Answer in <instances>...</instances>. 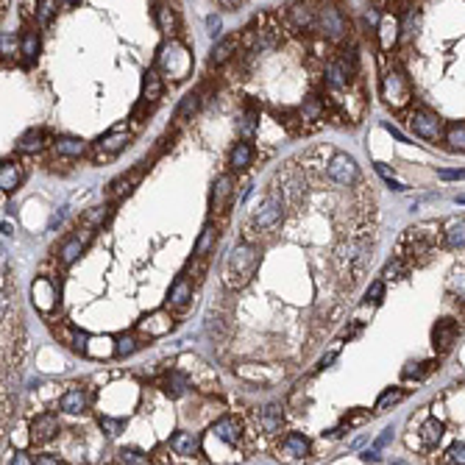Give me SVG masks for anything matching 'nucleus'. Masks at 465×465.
Wrapping results in <instances>:
<instances>
[{"mask_svg": "<svg viewBox=\"0 0 465 465\" xmlns=\"http://www.w3.org/2000/svg\"><path fill=\"white\" fill-rule=\"evenodd\" d=\"M9 465H34V457H28L26 451H17V454L9 459Z\"/></svg>", "mask_w": 465, "mask_h": 465, "instance_id": "nucleus-48", "label": "nucleus"}, {"mask_svg": "<svg viewBox=\"0 0 465 465\" xmlns=\"http://www.w3.org/2000/svg\"><path fill=\"white\" fill-rule=\"evenodd\" d=\"M462 235H465L462 217H454V220H451V228H448L446 235L440 237V246H448V248H454V251H457V248H462V243H465V237H462Z\"/></svg>", "mask_w": 465, "mask_h": 465, "instance_id": "nucleus-33", "label": "nucleus"}, {"mask_svg": "<svg viewBox=\"0 0 465 465\" xmlns=\"http://www.w3.org/2000/svg\"><path fill=\"white\" fill-rule=\"evenodd\" d=\"M407 126L412 128L415 137H421V140H426V142H437V140L443 137V131H446L443 117H440L437 112L426 109V106H418L415 112H409Z\"/></svg>", "mask_w": 465, "mask_h": 465, "instance_id": "nucleus-10", "label": "nucleus"}, {"mask_svg": "<svg viewBox=\"0 0 465 465\" xmlns=\"http://www.w3.org/2000/svg\"><path fill=\"white\" fill-rule=\"evenodd\" d=\"M153 17H156L159 31H162L167 40H176V37H178V12H176L170 3H159Z\"/></svg>", "mask_w": 465, "mask_h": 465, "instance_id": "nucleus-20", "label": "nucleus"}, {"mask_svg": "<svg viewBox=\"0 0 465 465\" xmlns=\"http://www.w3.org/2000/svg\"><path fill=\"white\" fill-rule=\"evenodd\" d=\"M198 106H201V95H198V92H189V95L181 101V106H178V123L189 120V117L198 112Z\"/></svg>", "mask_w": 465, "mask_h": 465, "instance_id": "nucleus-41", "label": "nucleus"}, {"mask_svg": "<svg viewBox=\"0 0 465 465\" xmlns=\"http://www.w3.org/2000/svg\"><path fill=\"white\" fill-rule=\"evenodd\" d=\"M140 178H142V170H140V167H137V170H131L128 176L115 178V181L109 184V195H126V192H131V187H134Z\"/></svg>", "mask_w": 465, "mask_h": 465, "instance_id": "nucleus-34", "label": "nucleus"}, {"mask_svg": "<svg viewBox=\"0 0 465 465\" xmlns=\"http://www.w3.org/2000/svg\"><path fill=\"white\" fill-rule=\"evenodd\" d=\"M117 457H120L123 465H151V457L145 451H140V448H123Z\"/></svg>", "mask_w": 465, "mask_h": 465, "instance_id": "nucleus-44", "label": "nucleus"}, {"mask_svg": "<svg viewBox=\"0 0 465 465\" xmlns=\"http://www.w3.org/2000/svg\"><path fill=\"white\" fill-rule=\"evenodd\" d=\"M457 323L454 321H440L437 326H434V332H432V340H434V351H440V354H446V351H451V346H454V340H457Z\"/></svg>", "mask_w": 465, "mask_h": 465, "instance_id": "nucleus-22", "label": "nucleus"}, {"mask_svg": "<svg viewBox=\"0 0 465 465\" xmlns=\"http://www.w3.org/2000/svg\"><path fill=\"white\" fill-rule=\"evenodd\" d=\"M407 273H409V268H407L401 260L393 257V262H387L384 271H382V282H398V279H404Z\"/></svg>", "mask_w": 465, "mask_h": 465, "instance_id": "nucleus-39", "label": "nucleus"}, {"mask_svg": "<svg viewBox=\"0 0 465 465\" xmlns=\"http://www.w3.org/2000/svg\"><path fill=\"white\" fill-rule=\"evenodd\" d=\"M87 151V142L78 140V137H59L53 140V153L56 156H65V159H76Z\"/></svg>", "mask_w": 465, "mask_h": 465, "instance_id": "nucleus-29", "label": "nucleus"}, {"mask_svg": "<svg viewBox=\"0 0 465 465\" xmlns=\"http://www.w3.org/2000/svg\"><path fill=\"white\" fill-rule=\"evenodd\" d=\"M162 92H164V84H162V76L156 73V67L145 70V76H142V101L145 103H156L162 98Z\"/></svg>", "mask_w": 465, "mask_h": 465, "instance_id": "nucleus-26", "label": "nucleus"}, {"mask_svg": "<svg viewBox=\"0 0 465 465\" xmlns=\"http://www.w3.org/2000/svg\"><path fill=\"white\" fill-rule=\"evenodd\" d=\"M310 451H312V446H310V437H304V434H298V432L287 434L285 440H279V443L273 446V454H276V459H279V462H285V465L304 462V459L310 457Z\"/></svg>", "mask_w": 465, "mask_h": 465, "instance_id": "nucleus-11", "label": "nucleus"}, {"mask_svg": "<svg viewBox=\"0 0 465 465\" xmlns=\"http://www.w3.org/2000/svg\"><path fill=\"white\" fill-rule=\"evenodd\" d=\"M217 237H220V223H206L198 243H195V248H192V260L209 257L214 251V246H217Z\"/></svg>", "mask_w": 465, "mask_h": 465, "instance_id": "nucleus-21", "label": "nucleus"}, {"mask_svg": "<svg viewBox=\"0 0 465 465\" xmlns=\"http://www.w3.org/2000/svg\"><path fill=\"white\" fill-rule=\"evenodd\" d=\"M56 3H62V6H76L78 0H56Z\"/></svg>", "mask_w": 465, "mask_h": 465, "instance_id": "nucleus-52", "label": "nucleus"}, {"mask_svg": "<svg viewBox=\"0 0 465 465\" xmlns=\"http://www.w3.org/2000/svg\"><path fill=\"white\" fill-rule=\"evenodd\" d=\"M28 432H31V443H34V446H45V443L56 440L59 432H62L59 415H56V412H40V415L31 421Z\"/></svg>", "mask_w": 465, "mask_h": 465, "instance_id": "nucleus-12", "label": "nucleus"}, {"mask_svg": "<svg viewBox=\"0 0 465 465\" xmlns=\"http://www.w3.org/2000/svg\"><path fill=\"white\" fill-rule=\"evenodd\" d=\"M404 396H407V390H401V387H390V390H384V393L379 396V401H376V407H373V412H371V415H379V412H384L387 407L398 404Z\"/></svg>", "mask_w": 465, "mask_h": 465, "instance_id": "nucleus-38", "label": "nucleus"}, {"mask_svg": "<svg viewBox=\"0 0 465 465\" xmlns=\"http://www.w3.org/2000/svg\"><path fill=\"white\" fill-rule=\"evenodd\" d=\"M206 28H209L212 37H214V34L220 31V17H217V15H209V17H206Z\"/></svg>", "mask_w": 465, "mask_h": 465, "instance_id": "nucleus-49", "label": "nucleus"}, {"mask_svg": "<svg viewBox=\"0 0 465 465\" xmlns=\"http://www.w3.org/2000/svg\"><path fill=\"white\" fill-rule=\"evenodd\" d=\"M45 145H48V134L42 128H31L17 140L15 148H17V153H40V151H45Z\"/></svg>", "mask_w": 465, "mask_h": 465, "instance_id": "nucleus-25", "label": "nucleus"}, {"mask_svg": "<svg viewBox=\"0 0 465 465\" xmlns=\"http://www.w3.org/2000/svg\"><path fill=\"white\" fill-rule=\"evenodd\" d=\"M440 178H462V170H440Z\"/></svg>", "mask_w": 465, "mask_h": 465, "instance_id": "nucleus-51", "label": "nucleus"}, {"mask_svg": "<svg viewBox=\"0 0 465 465\" xmlns=\"http://www.w3.org/2000/svg\"><path fill=\"white\" fill-rule=\"evenodd\" d=\"M440 237H443L440 223H434V220L415 223V226H409L404 235L398 237V243H396V260H401V262L409 268V262H412L415 257L432 254V251L440 246Z\"/></svg>", "mask_w": 465, "mask_h": 465, "instance_id": "nucleus-2", "label": "nucleus"}, {"mask_svg": "<svg viewBox=\"0 0 465 465\" xmlns=\"http://www.w3.org/2000/svg\"><path fill=\"white\" fill-rule=\"evenodd\" d=\"M17 42H20V56H23V59L34 62V59L40 56V48H42V40H40V34H37L34 28L23 31V37H20Z\"/></svg>", "mask_w": 465, "mask_h": 465, "instance_id": "nucleus-32", "label": "nucleus"}, {"mask_svg": "<svg viewBox=\"0 0 465 465\" xmlns=\"http://www.w3.org/2000/svg\"><path fill=\"white\" fill-rule=\"evenodd\" d=\"M217 3H220L223 9H240V6L246 3V0H217Z\"/></svg>", "mask_w": 465, "mask_h": 465, "instance_id": "nucleus-50", "label": "nucleus"}, {"mask_svg": "<svg viewBox=\"0 0 465 465\" xmlns=\"http://www.w3.org/2000/svg\"><path fill=\"white\" fill-rule=\"evenodd\" d=\"M17 382L20 365H0V448L17 418Z\"/></svg>", "mask_w": 465, "mask_h": 465, "instance_id": "nucleus-4", "label": "nucleus"}, {"mask_svg": "<svg viewBox=\"0 0 465 465\" xmlns=\"http://www.w3.org/2000/svg\"><path fill=\"white\" fill-rule=\"evenodd\" d=\"M443 432H446L443 421H437L434 415H432V418H426V421L421 423V429H418V434H421V443H423V448H432V446H437V443L443 440Z\"/></svg>", "mask_w": 465, "mask_h": 465, "instance_id": "nucleus-28", "label": "nucleus"}, {"mask_svg": "<svg viewBox=\"0 0 465 465\" xmlns=\"http://www.w3.org/2000/svg\"><path fill=\"white\" fill-rule=\"evenodd\" d=\"M189 307H192V285H189V279H176V285L167 293V312L187 315Z\"/></svg>", "mask_w": 465, "mask_h": 465, "instance_id": "nucleus-17", "label": "nucleus"}, {"mask_svg": "<svg viewBox=\"0 0 465 465\" xmlns=\"http://www.w3.org/2000/svg\"><path fill=\"white\" fill-rule=\"evenodd\" d=\"M231 195H235V181L231 176H220L214 184H212V198H209V212L212 217H226L228 212V203H231Z\"/></svg>", "mask_w": 465, "mask_h": 465, "instance_id": "nucleus-13", "label": "nucleus"}, {"mask_svg": "<svg viewBox=\"0 0 465 465\" xmlns=\"http://www.w3.org/2000/svg\"><path fill=\"white\" fill-rule=\"evenodd\" d=\"M90 404H92V393L84 384H70L59 398V409L67 415H84Z\"/></svg>", "mask_w": 465, "mask_h": 465, "instance_id": "nucleus-15", "label": "nucleus"}, {"mask_svg": "<svg viewBox=\"0 0 465 465\" xmlns=\"http://www.w3.org/2000/svg\"><path fill=\"white\" fill-rule=\"evenodd\" d=\"M98 426H101L109 437H117V434H123L126 421H123V418H112V415H98Z\"/></svg>", "mask_w": 465, "mask_h": 465, "instance_id": "nucleus-43", "label": "nucleus"}, {"mask_svg": "<svg viewBox=\"0 0 465 465\" xmlns=\"http://www.w3.org/2000/svg\"><path fill=\"white\" fill-rule=\"evenodd\" d=\"M137 329H140L142 335H148V337H162V335H167V332L173 329V315L164 312V310H156V312H151L148 318H142Z\"/></svg>", "mask_w": 465, "mask_h": 465, "instance_id": "nucleus-18", "label": "nucleus"}, {"mask_svg": "<svg viewBox=\"0 0 465 465\" xmlns=\"http://www.w3.org/2000/svg\"><path fill=\"white\" fill-rule=\"evenodd\" d=\"M106 217H109V206H98V209H90V212L84 214V226L95 231V228H98V226H101V223H103Z\"/></svg>", "mask_w": 465, "mask_h": 465, "instance_id": "nucleus-45", "label": "nucleus"}, {"mask_svg": "<svg viewBox=\"0 0 465 465\" xmlns=\"http://www.w3.org/2000/svg\"><path fill=\"white\" fill-rule=\"evenodd\" d=\"M15 53H20V42L15 40V34L0 31V59H15Z\"/></svg>", "mask_w": 465, "mask_h": 465, "instance_id": "nucleus-40", "label": "nucleus"}, {"mask_svg": "<svg viewBox=\"0 0 465 465\" xmlns=\"http://www.w3.org/2000/svg\"><path fill=\"white\" fill-rule=\"evenodd\" d=\"M34 465H65L56 454H40V457H34Z\"/></svg>", "mask_w": 465, "mask_h": 465, "instance_id": "nucleus-47", "label": "nucleus"}, {"mask_svg": "<svg viewBox=\"0 0 465 465\" xmlns=\"http://www.w3.org/2000/svg\"><path fill=\"white\" fill-rule=\"evenodd\" d=\"M260 260H262V246L248 243V240H237L235 248L228 251L226 262H223L226 290H243L254 279V273L260 268Z\"/></svg>", "mask_w": 465, "mask_h": 465, "instance_id": "nucleus-1", "label": "nucleus"}, {"mask_svg": "<svg viewBox=\"0 0 465 465\" xmlns=\"http://www.w3.org/2000/svg\"><path fill=\"white\" fill-rule=\"evenodd\" d=\"M128 142H131V134L128 131H109V134H103L92 148H95V162H106V159H112V156H117L120 151H126L128 148Z\"/></svg>", "mask_w": 465, "mask_h": 465, "instance_id": "nucleus-14", "label": "nucleus"}, {"mask_svg": "<svg viewBox=\"0 0 465 465\" xmlns=\"http://www.w3.org/2000/svg\"><path fill=\"white\" fill-rule=\"evenodd\" d=\"M56 12H59V3H56V0H40L37 9H34V17H37V23H40L42 28H48V26L53 23Z\"/></svg>", "mask_w": 465, "mask_h": 465, "instance_id": "nucleus-35", "label": "nucleus"}, {"mask_svg": "<svg viewBox=\"0 0 465 465\" xmlns=\"http://www.w3.org/2000/svg\"><path fill=\"white\" fill-rule=\"evenodd\" d=\"M251 162H254V145L251 142H237L235 148H231V153H228L231 170H246V167H251Z\"/></svg>", "mask_w": 465, "mask_h": 465, "instance_id": "nucleus-31", "label": "nucleus"}, {"mask_svg": "<svg viewBox=\"0 0 465 465\" xmlns=\"http://www.w3.org/2000/svg\"><path fill=\"white\" fill-rule=\"evenodd\" d=\"M31 293H34V304H40V310H45V312L56 304V287L51 279H37Z\"/></svg>", "mask_w": 465, "mask_h": 465, "instance_id": "nucleus-30", "label": "nucleus"}, {"mask_svg": "<svg viewBox=\"0 0 465 465\" xmlns=\"http://www.w3.org/2000/svg\"><path fill=\"white\" fill-rule=\"evenodd\" d=\"M398 34H401L398 17L396 15H384L382 23H379V45H382V51H393V45L398 42Z\"/></svg>", "mask_w": 465, "mask_h": 465, "instance_id": "nucleus-24", "label": "nucleus"}, {"mask_svg": "<svg viewBox=\"0 0 465 465\" xmlns=\"http://www.w3.org/2000/svg\"><path fill=\"white\" fill-rule=\"evenodd\" d=\"M142 337H137L134 332H128V335H120L117 337V346H115V354L117 357H128V354H134V351H140L142 348Z\"/></svg>", "mask_w": 465, "mask_h": 465, "instance_id": "nucleus-36", "label": "nucleus"}, {"mask_svg": "<svg viewBox=\"0 0 465 465\" xmlns=\"http://www.w3.org/2000/svg\"><path fill=\"white\" fill-rule=\"evenodd\" d=\"M26 178V170L17 159L0 162V192H15Z\"/></svg>", "mask_w": 465, "mask_h": 465, "instance_id": "nucleus-19", "label": "nucleus"}, {"mask_svg": "<svg viewBox=\"0 0 465 465\" xmlns=\"http://www.w3.org/2000/svg\"><path fill=\"white\" fill-rule=\"evenodd\" d=\"M384 298V282H373L371 287H368V293H365V301L368 304H379Z\"/></svg>", "mask_w": 465, "mask_h": 465, "instance_id": "nucleus-46", "label": "nucleus"}, {"mask_svg": "<svg viewBox=\"0 0 465 465\" xmlns=\"http://www.w3.org/2000/svg\"><path fill=\"white\" fill-rule=\"evenodd\" d=\"M382 101H384L390 109H396V112L407 109L409 101H412L409 78H407V73H404L398 65L390 67V70L382 76Z\"/></svg>", "mask_w": 465, "mask_h": 465, "instance_id": "nucleus-7", "label": "nucleus"}, {"mask_svg": "<svg viewBox=\"0 0 465 465\" xmlns=\"http://www.w3.org/2000/svg\"><path fill=\"white\" fill-rule=\"evenodd\" d=\"M162 390H164L170 398H178V396H184V393L189 390V379L184 376L181 368H173V371L162 379Z\"/></svg>", "mask_w": 465, "mask_h": 465, "instance_id": "nucleus-27", "label": "nucleus"}, {"mask_svg": "<svg viewBox=\"0 0 465 465\" xmlns=\"http://www.w3.org/2000/svg\"><path fill=\"white\" fill-rule=\"evenodd\" d=\"M237 48H240V37L235 34V37H226V40H220L214 48H212V59H209V67H223L231 56L237 53Z\"/></svg>", "mask_w": 465, "mask_h": 465, "instance_id": "nucleus-23", "label": "nucleus"}, {"mask_svg": "<svg viewBox=\"0 0 465 465\" xmlns=\"http://www.w3.org/2000/svg\"><path fill=\"white\" fill-rule=\"evenodd\" d=\"M326 176L340 184V187H357L362 181V170L357 164V159L346 151H337V148H329V156H326Z\"/></svg>", "mask_w": 465, "mask_h": 465, "instance_id": "nucleus-8", "label": "nucleus"}, {"mask_svg": "<svg viewBox=\"0 0 465 465\" xmlns=\"http://www.w3.org/2000/svg\"><path fill=\"white\" fill-rule=\"evenodd\" d=\"M156 73L170 78L173 84H181L189 78L192 73V51L176 37V40H167L159 53H156Z\"/></svg>", "mask_w": 465, "mask_h": 465, "instance_id": "nucleus-3", "label": "nucleus"}, {"mask_svg": "<svg viewBox=\"0 0 465 465\" xmlns=\"http://www.w3.org/2000/svg\"><path fill=\"white\" fill-rule=\"evenodd\" d=\"M446 142H448L451 151H462V145H465V128H462V123H451L446 128Z\"/></svg>", "mask_w": 465, "mask_h": 465, "instance_id": "nucleus-42", "label": "nucleus"}, {"mask_svg": "<svg viewBox=\"0 0 465 465\" xmlns=\"http://www.w3.org/2000/svg\"><path fill=\"white\" fill-rule=\"evenodd\" d=\"M167 457L164 462H173L176 457H184L181 465H206V454H203V437L192 434V432H176L173 440L167 443Z\"/></svg>", "mask_w": 465, "mask_h": 465, "instance_id": "nucleus-9", "label": "nucleus"}, {"mask_svg": "<svg viewBox=\"0 0 465 465\" xmlns=\"http://www.w3.org/2000/svg\"><path fill=\"white\" fill-rule=\"evenodd\" d=\"M437 465H465V443L462 440H454L446 454L437 459Z\"/></svg>", "mask_w": 465, "mask_h": 465, "instance_id": "nucleus-37", "label": "nucleus"}, {"mask_svg": "<svg viewBox=\"0 0 465 465\" xmlns=\"http://www.w3.org/2000/svg\"><path fill=\"white\" fill-rule=\"evenodd\" d=\"M248 426H251V432L257 434V440L262 437V440H276L279 434H282V429H285V423H287V415H285V407L282 404H265L262 409H254L248 418Z\"/></svg>", "mask_w": 465, "mask_h": 465, "instance_id": "nucleus-6", "label": "nucleus"}, {"mask_svg": "<svg viewBox=\"0 0 465 465\" xmlns=\"http://www.w3.org/2000/svg\"><path fill=\"white\" fill-rule=\"evenodd\" d=\"M92 240V228H81V231H73V237H67L62 246H59V262L65 265V268H70L81 254H84V248H87V243Z\"/></svg>", "mask_w": 465, "mask_h": 465, "instance_id": "nucleus-16", "label": "nucleus"}, {"mask_svg": "<svg viewBox=\"0 0 465 465\" xmlns=\"http://www.w3.org/2000/svg\"><path fill=\"white\" fill-rule=\"evenodd\" d=\"M315 34L323 37L326 42L337 45L351 34V23L340 6L323 3V6H318V15H315Z\"/></svg>", "mask_w": 465, "mask_h": 465, "instance_id": "nucleus-5", "label": "nucleus"}]
</instances>
